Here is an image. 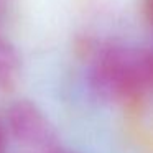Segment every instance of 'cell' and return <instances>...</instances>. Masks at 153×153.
<instances>
[{
  "instance_id": "2",
  "label": "cell",
  "mask_w": 153,
  "mask_h": 153,
  "mask_svg": "<svg viewBox=\"0 0 153 153\" xmlns=\"http://www.w3.org/2000/svg\"><path fill=\"white\" fill-rule=\"evenodd\" d=\"M13 130L18 133V137H23L31 142H40L46 138L48 125L40 112L33 105L28 104H17L10 114Z\"/></svg>"
},
{
  "instance_id": "1",
  "label": "cell",
  "mask_w": 153,
  "mask_h": 153,
  "mask_svg": "<svg viewBox=\"0 0 153 153\" xmlns=\"http://www.w3.org/2000/svg\"><path fill=\"white\" fill-rule=\"evenodd\" d=\"M152 63L148 53L114 48L107 51L97 66V81L104 89L119 96L142 92L150 82Z\"/></svg>"
},
{
  "instance_id": "3",
  "label": "cell",
  "mask_w": 153,
  "mask_h": 153,
  "mask_svg": "<svg viewBox=\"0 0 153 153\" xmlns=\"http://www.w3.org/2000/svg\"><path fill=\"white\" fill-rule=\"evenodd\" d=\"M0 153H5V137L2 128H0Z\"/></svg>"
}]
</instances>
